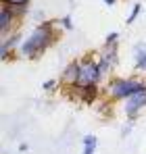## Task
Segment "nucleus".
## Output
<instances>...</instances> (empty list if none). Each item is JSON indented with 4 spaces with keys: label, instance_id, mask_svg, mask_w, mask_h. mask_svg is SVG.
Wrapping results in <instances>:
<instances>
[{
    "label": "nucleus",
    "instance_id": "nucleus-9",
    "mask_svg": "<svg viewBox=\"0 0 146 154\" xmlns=\"http://www.w3.org/2000/svg\"><path fill=\"white\" fill-rule=\"evenodd\" d=\"M69 92H71V96H75V100H81L86 104L96 102L104 94L100 85H73V88H69Z\"/></svg>",
    "mask_w": 146,
    "mask_h": 154
},
{
    "label": "nucleus",
    "instance_id": "nucleus-8",
    "mask_svg": "<svg viewBox=\"0 0 146 154\" xmlns=\"http://www.w3.org/2000/svg\"><path fill=\"white\" fill-rule=\"evenodd\" d=\"M79 75H81V58H73L69 60L65 67H63V71H61V85H65L67 90L73 88V85H77L79 83Z\"/></svg>",
    "mask_w": 146,
    "mask_h": 154
},
{
    "label": "nucleus",
    "instance_id": "nucleus-14",
    "mask_svg": "<svg viewBox=\"0 0 146 154\" xmlns=\"http://www.w3.org/2000/svg\"><path fill=\"white\" fill-rule=\"evenodd\" d=\"M56 23H59V27H61V29L71 31V29H73V17H71V15H63L61 19H56Z\"/></svg>",
    "mask_w": 146,
    "mask_h": 154
},
{
    "label": "nucleus",
    "instance_id": "nucleus-13",
    "mask_svg": "<svg viewBox=\"0 0 146 154\" xmlns=\"http://www.w3.org/2000/svg\"><path fill=\"white\" fill-rule=\"evenodd\" d=\"M81 146H88V148H98V137L96 133H86L81 137Z\"/></svg>",
    "mask_w": 146,
    "mask_h": 154
},
{
    "label": "nucleus",
    "instance_id": "nucleus-21",
    "mask_svg": "<svg viewBox=\"0 0 146 154\" xmlns=\"http://www.w3.org/2000/svg\"><path fill=\"white\" fill-rule=\"evenodd\" d=\"M102 2H104V4H106V6H115V4H117V2H119V0H102Z\"/></svg>",
    "mask_w": 146,
    "mask_h": 154
},
{
    "label": "nucleus",
    "instance_id": "nucleus-20",
    "mask_svg": "<svg viewBox=\"0 0 146 154\" xmlns=\"http://www.w3.org/2000/svg\"><path fill=\"white\" fill-rule=\"evenodd\" d=\"M81 154H96V148H88V146H84Z\"/></svg>",
    "mask_w": 146,
    "mask_h": 154
},
{
    "label": "nucleus",
    "instance_id": "nucleus-2",
    "mask_svg": "<svg viewBox=\"0 0 146 154\" xmlns=\"http://www.w3.org/2000/svg\"><path fill=\"white\" fill-rule=\"evenodd\" d=\"M146 90V77L140 75H127V77H115L111 75L109 81L102 85V92L113 102H125L127 98L140 94Z\"/></svg>",
    "mask_w": 146,
    "mask_h": 154
},
{
    "label": "nucleus",
    "instance_id": "nucleus-12",
    "mask_svg": "<svg viewBox=\"0 0 146 154\" xmlns=\"http://www.w3.org/2000/svg\"><path fill=\"white\" fill-rule=\"evenodd\" d=\"M140 13H142V4H140V2H134V4H132V11H129V15L125 17V23H127V25L136 23V19L140 17Z\"/></svg>",
    "mask_w": 146,
    "mask_h": 154
},
{
    "label": "nucleus",
    "instance_id": "nucleus-19",
    "mask_svg": "<svg viewBox=\"0 0 146 154\" xmlns=\"http://www.w3.org/2000/svg\"><path fill=\"white\" fill-rule=\"evenodd\" d=\"M27 150H29V144L27 142H21L19 144V152H27Z\"/></svg>",
    "mask_w": 146,
    "mask_h": 154
},
{
    "label": "nucleus",
    "instance_id": "nucleus-18",
    "mask_svg": "<svg viewBox=\"0 0 146 154\" xmlns=\"http://www.w3.org/2000/svg\"><path fill=\"white\" fill-rule=\"evenodd\" d=\"M132 129H134V121H125L121 131H119V135H121V137H127V135L132 133Z\"/></svg>",
    "mask_w": 146,
    "mask_h": 154
},
{
    "label": "nucleus",
    "instance_id": "nucleus-7",
    "mask_svg": "<svg viewBox=\"0 0 146 154\" xmlns=\"http://www.w3.org/2000/svg\"><path fill=\"white\" fill-rule=\"evenodd\" d=\"M23 38H25V35L21 33V31H15V33H11V35H4V38H2V44H0V58H2L4 63L17 56V52H19V46H21Z\"/></svg>",
    "mask_w": 146,
    "mask_h": 154
},
{
    "label": "nucleus",
    "instance_id": "nucleus-11",
    "mask_svg": "<svg viewBox=\"0 0 146 154\" xmlns=\"http://www.w3.org/2000/svg\"><path fill=\"white\" fill-rule=\"evenodd\" d=\"M0 2H4V0H0ZM8 6H11V11L23 21L27 19L29 15H31V0H19V2H6Z\"/></svg>",
    "mask_w": 146,
    "mask_h": 154
},
{
    "label": "nucleus",
    "instance_id": "nucleus-10",
    "mask_svg": "<svg viewBox=\"0 0 146 154\" xmlns=\"http://www.w3.org/2000/svg\"><path fill=\"white\" fill-rule=\"evenodd\" d=\"M132 54H134V69L138 73H146V40L136 42L132 48Z\"/></svg>",
    "mask_w": 146,
    "mask_h": 154
},
{
    "label": "nucleus",
    "instance_id": "nucleus-3",
    "mask_svg": "<svg viewBox=\"0 0 146 154\" xmlns=\"http://www.w3.org/2000/svg\"><path fill=\"white\" fill-rule=\"evenodd\" d=\"M109 81V75L104 73V69L100 67L98 56L92 52L81 56V75H79V83L77 85H104Z\"/></svg>",
    "mask_w": 146,
    "mask_h": 154
},
{
    "label": "nucleus",
    "instance_id": "nucleus-16",
    "mask_svg": "<svg viewBox=\"0 0 146 154\" xmlns=\"http://www.w3.org/2000/svg\"><path fill=\"white\" fill-rule=\"evenodd\" d=\"M119 44V31H109L104 35V46H115Z\"/></svg>",
    "mask_w": 146,
    "mask_h": 154
},
{
    "label": "nucleus",
    "instance_id": "nucleus-5",
    "mask_svg": "<svg viewBox=\"0 0 146 154\" xmlns=\"http://www.w3.org/2000/svg\"><path fill=\"white\" fill-rule=\"evenodd\" d=\"M98 60H100V67L104 69V73L111 77L113 71L119 67V44L115 46H102V50L96 54Z\"/></svg>",
    "mask_w": 146,
    "mask_h": 154
},
{
    "label": "nucleus",
    "instance_id": "nucleus-1",
    "mask_svg": "<svg viewBox=\"0 0 146 154\" xmlns=\"http://www.w3.org/2000/svg\"><path fill=\"white\" fill-rule=\"evenodd\" d=\"M59 35H61V27H59L56 21L48 19V21H44L40 25H33V29L23 38L17 56L19 58H27V60H36L48 48H52L56 44Z\"/></svg>",
    "mask_w": 146,
    "mask_h": 154
},
{
    "label": "nucleus",
    "instance_id": "nucleus-15",
    "mask_svg": "<svg viewBox=\"0 0 146 154\" xmlns=\"http://www.w3.org/2000/svg\"><path fill=\"white\" fill-rule=\"evenodd\" d=\"M29 19L36 23V25H40V23H44V21H48L46 19V13L42 11V8H36V11H31V15H29Z\"/></svg>",
    "mask_w": 146,
    "mask_h": 154
},
{
    "label": "nucleus",
    "instance_id": "nucleus-6",
    "mask_svg": "<svg viewBox=\"0 0 146 154\" xmlns=\"http://www.w3.org/2000/svg\"><path fill=\"white\" fill-rule=\"evenodd\" d=\"M144 108H146V90L140 92V94H136V96H132V98H127V100L123 102L125 121H134V123H136Z\"/></svg>",
    "mask_w": 146,
    "mask_h": 154
},
{
    "label": "nucleus",
    "instance_id": "nucleus-17",
    "mask_svg": "<svg viewBox=\"0 0 146 154\" xmlns=\"http://www.w3.org/2000/svg\"><path fill=\"white\" fill-rule=\"evenodd\" d=\"M59 79H46V81H42V90L44 92H54L56 88H59Z\"/></svg>",
    "mask_w": 146,
    "mask_h": 154
},
{
    "label": "nucleus",
    "instance_id": "nucleus-4",
    "mask_svg": "<svg viewBox=\"0 0 146 154\" xmlns=\"http://www.w3.org/2000/svg\"><path fill=\"white\" fill-rule=\"evenodd\" d=\"M19 25H21V19L11 11V6L6 2H0V33H2V38L19 31Z\"/></svg>",
    "mask_w": 146,
    "mask_h": 154
},
{
    "label": "nucleus",
    "instance_id": "nucleus-22",
    "mask_svg": "<svg viewBox=\"0 0 146 154\" xmlns=\"http://www.w3.org/2000/svg\"><path fill=\"white\" fill-rule=\"evenodd\" d=\"M4 2H19V0H4Z\"/></svg>",
    "mask_w": 146,
    "mask_h": 154
}]
</instances>
